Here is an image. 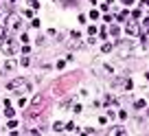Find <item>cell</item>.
I'll return each mask as SVG.
<instances>
[{
	"mask_svg": "<svg viewBox=\"0 0 149 136\" xmlns=\"http://www.w3.org/2000/svg\"><path fill=\"white\" fill-rule=\"evenodd\" d=\"M15 68V61H7V70H13Z\"/></svg>",
	"mask_w": 149,
	"mask_h": 136,
	"instance_id": "e0dca14e",
	"label": "cell"
},
{
	"mask_svg": "<svg viewBox=\"0 0 149 136\" xmlns=\"http://www.w3.org/2000/svg\"><path fill=\"white\" fill-rule=\"evenodd\" d=\"M0 40H5V29L0 26Z\"/></svg>",
	"mask_w": 149,
	"mask_h": 136,
	"instance_id": "d6986e66",
	"label": "cell"
},
{
	"mask_svg": "<svg viewBox=\"0 0 149 136\" xmlns=\"http://www.w3.org/2000/svg\"><path fill=\"white\" fill-rule=\"evenodd\" d=\"M68 46H70V48H81V37H79V33H77V31H72V33H70Z\"/></svg>",
	"mask_w": 149,
	"mask_h": 136,
	"instance_id": "277c9868",
	"label": "cell"
},
{
	"mask_svg": "<svg viewBox=\"0 0 149 136\" xmlns=\"http://www.w3.org/2000/svg\"><path fill=\"white\" fill-rule=\"evenodd\" d=\"M145 106H147V103H145L143 99H138V101H136V103H134V108H138V110H140V108H145Z\"/></svg>",
	"mask_w": 149,
	"mask_h": 136,
	"instance_id": "8fae6325",
	"label": "cell"
},
{
	"mask_svg": "<svg viewBox=\"0 0 149 136\" xmlns=\"http://www.w3.org/2000/svg\"><path fill=\"white\" fill-rule=\"evenodd\" d=\"M110 33H112V37H114V40H119V35H121V31H119V26H116V24L110 26Z\"/></svg>",
	"mask_w": 149,
	"mask_h": 136,
	"instance_id": "52a82bcc",
	"label": "cell"
},
{
	"mask_svg": "<svg viewBox=\"0 0 149 136\" xmlns=\"http://www.w3.org/2000/svg\"><path fill=\"white\" fill-rule=\"evenodd\" d=\"M2 53L5 55H15L18 53V46H15V42L9 37V42H2Z\"/></svg>",
	"mask_w": 149,
	"mask_h": 136,
	"instance_id": "3957f363",
	"label": "cell"
},
{
	"mask_svg": "<svg viewBox=\"0 0 149 136\" xmlns=\"http://www.w3.org/2000/svg\"><path fill=\"white\" fill-rule=\"evenodd\" d=\"M66 130H68V132H74L77 127H74V123H66Z\"/></svg>",
	"mask_w": 149,
	"mask_h": 136,
	"instance_id": "9a60e30c",
	"label": "cell"
},
{
	"mask_svg": "<svg viewBox=\"0 0 149 136\" xmlns=\"http://www.w3.org/2000/svg\"><path fill=\"white\" fill-rule=\"evenodd\" d=\"M42 101H44V97H42V95H35V97H33V103H31V106H40Z\"/></svg>",
	"mask_w": 149,
	"mask_h": 136,
	"instance_id": "9c48e42d",
	"label": "cell"
},
{
	"mask_svg": "<svg viewBox=\"0 0 149 136\" xmlns=\"http://www.w3.org/2000/svg\"><path fill=\"white\" fill-rule=\"evenodd\" d=\"M127 35H132V37L140 35V26L136 24V22H129V24H127Z\"/></svg>",
	"mask_w": 149,
	"mask_h": 136,
	"instance_id": "8992f818",
	"label": "cell"
},
{
	"mask_svg": "<svg viewBox=\"0 0 149 136\" xmlns=\"http://www.w3.org/2000/svg\"><path fill=\"white\" fill-rule=\"evenodd\" d=\"M110 134H125V130H123V127H114V130L110 132Z\"/></svg>",
	"mask_w": 149,
	"mask_h": 136,
	"instance_id": "7c38bea8",
	"label": "cell"
},
{
	"mask_svg": "<svg viewBox=\"0 0 149 136\" xmlns=\"http://www.w3.org/2000/svg\"><path fill=\"white\" fill-rule=\"evenodd\" d=\"M112 48H114V46H112V44H103V48H101V50H103V53H110V50H112Z\"/></svg>",
	"mask_w": 149,
	"mask_h": 136,
	"instance_id": "4fadbf2b",
	"label": "cell"
},
{
	"mask_svg": "<svg viewBox=\"0 0 149 136\" xmlns=\"http://www.w3.org/2000/svg\"><path fill=\"white\" fill-rule=\"evenodd\" d=\"M26 2H29V5L33 7V9H37V7H40V5H37V0H26Z\"/></svg>",
	"mask_w": 149,
	"mask_h": 136,
	"instance_id": "2e32d148",
	"label": "cell"
},
{
	"mask_svg": "<svg viewBox=\"0 0 149 136\" xmlns=\"http://www.w3.org/2000/svg\"><path fill=\"white\" fill-rule=\"evenodd\" d=\"M134 48V40H129V42H123V44H121V50H119V55L121 57H127L129 55V50Z\"/></svg>",
	"mask_w": 149,
	"mask_h": 136,
	"instance_id": "5b68a950",
	"label": "cell"
},
{
	"mask_svg": "<svg viewBox=\"0 0 149 136\" xmlns=\"http://www.w3.org/2000/svg\"><path fill=\"white\" fill-rule=\"evenodd\" d=\"M7 88H9V90H15L18 95H22V92L29 90V81H26L24 77H18V79L9 81V84H7Z\"/></svg>",
	"mask_w": 149,
	"mask_h": 136,
	"instance_id": "6da1fadb",
	"label": "cell"
},
{
	"mask_svg": "<svg viewBox=\"0 0 149 136\" xmlns=\"http://www.w3.org/2000/svg\"><path fill=\"white\" fill-rule=\"evenodd\" d=\"M20 64H22V66H29V64H31V59H29V57H22Z\"/></svg>",
	"mask_w": 149,
	"mask_h": 136,
	"instance_id": "ac0fdd59",
	"label": "cell"
},
{
	"mask_svg": "<svg viewBox=\"0 0 149 136\" xmlns=\"http://www.w3.org/2000/svg\"><path fill=\"white\" fill-rule=\"evenodd\" d=\"M7 29H11V31H20L22 29V24H20V18H18V15L15 13H9L7 15Z\"/></svg>",
	"mask_w": 149,
	"mask_h": 136,
	"instance_id": "7a4b0ae2",
	"label": "cell"
},
{
	"mask_svg": "<svg viewBox=\"0 0 149 136\" xmlns=\"http://www.w3.org/2000/svg\"><path fill=\"white\" fill-rule=\"evenodd\" d=\"M53 130H55V132H61V130H64V125H61V123H55Z\"/></svg>",
	"mask_w": 149,
	"mask_h": 136,
	"instance_id": "5bb4252c",
	"label": "cell"
},
{
	"mask_svg": "<svg viewBox=\"0 0 149 136\" xmlns=\"http://www.w3.org/2000/svg\"><path fill=\"white\" fill-rule=\"evenodd\" d=\"M5 106H7V110H5V116H7V119H11V116L15 114V110H11V106H9V103H5Z\"/></svg>",
	"mask_w": 149,
	"mask_h": 136,
	"instance_id": "ba28073f",
	"label": "cell"
},
{
	"mask_svg": "<svg viewBox=\"0 0 149 136\" xmlns=\"http://www.w3.org/2000/svg\"><path fill=\"white\" fill-rule=\"evenodd\" d=\"M123 2H125V5H132V2H134V0H123Z\"/></svg>",
	"mask_w": 149,
	"mask_h": 136,
	"instance_id": "ffe728a7",
	"label": "cell"
},
{
	"mask_svg": "<svg viewBox=\"0 0 149 136\" xmlns=\"http://www.w3.org/2000/svg\"><path fill=\"white\" fill-rule=\"evenodd\" d=\"M70 103H72V99H64V101H61V110H68Z\"/></svg>",
	"mask_w": 149,
	"mask_h": 136,
	"instance_id": "30bf717a",
	"label": "cell"
}]
</instances>
